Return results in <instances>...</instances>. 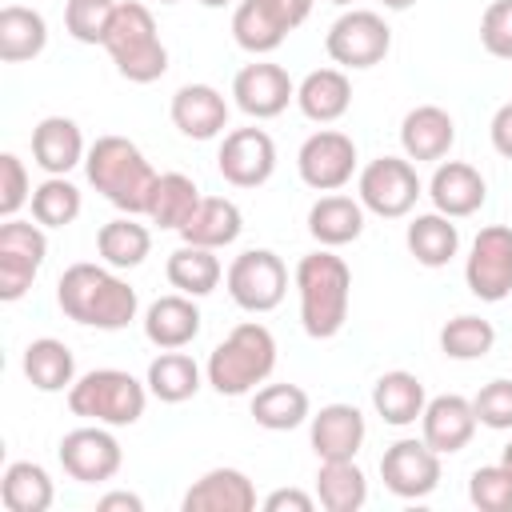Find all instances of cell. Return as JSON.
<instances>
[{
	"mask_svg": "<svg viewBox=\"0 0 512 512\" xmlns=\"http://www.w3.org/2000/svg\"><path fill=\"white\" fill-rule=\"evenodd\" d=\"M316 496L300 492V488H276L264 496V512H312Z\"/></svg>",
	"mask_w": 512,
	"mask_h": 512,
	"instance_id": "obj_47",
	"label": "cell"
},
{
	"mask_svg": "<svg viewBox=\"0 0 512 512\" xmlns=\"http://www.w3.org/2000/svg\"><path fill=\"white\" fill-rule=\"evenodd\" d=\"M168 116L180 128V136H188V140H216L228 128V100L212 84H184V88H176Z\"/></svg>",
	"mask_w": 512,
	"mask_h": 512,
	"instance_id": "obj_19",
	"label": "cell"
},
{
	"mask_svg": "<svg viewBox=\"0 0 512 512\" xmlns=\"http://www.w3.org/2000/svg\"><path fill=\"white\" fill-rule=\"evenodd\" d=\"M144 336H148L156 348H188V344L200 336V308H196V296L172 292V296L152 300L148 312H144Z\"/></svg>",
	"mask_w": 512,
	"mask_h": 512,
	"instance_id": "obj_24",
	"label": "cell"
},
{
	"mask_svg": "<svg viewBox=\"0 0 512 512\" xmlns=\"http://www.w3.org/2000/svg\"><path fill=\"white\" fill-rule=\"evenodd\" d=\"M380 4H384V8H392V12H404V8H412L416 0H380Z\"/></svg>",
	"mask_w": 512,
	"mask_h": 512,
	"instance_id": "obj_51",
	"label": "cell"
},
{
	"mask_svg": "<svg viewBox=\"0 0 512 512\" xmlns=\"http://www.w3.org/2000/svg\"><path fill=\"white\" fill-rule=\"evenodd\" d=\"M56 500V488H52V476L32 464V460H16L4 468V480H0V504L8 512H48Z\"/></svg>",
	"mask_w": 512,
	"mask_h": 512,
	"instance_id": "obj_35",
	"label": "cell"
},
{
	"mask_svg": "<svg viewBox=\"0 0 512 512\" xmlns=\"http://www.w3.org/2000/svg\"><path fill=\"white\" fill-rule=\"evenodd\" d=\"M316 500L328 512H356L368 500V480L356 468V460H320Z\"/></svg>",
	"mask_w": 512,
	"mask_h": 512,
	"instance_id": "obj_39",
	"label": "cell"
},
{
	"mask_svg": "<svg viewBox=\"0 0 512 512\" xmlns=\"http://www.w3.org/2000/svg\"><path fill=\"white\" fill-rule=\"evenodd\" d=\"M476 420L492 432H508L512 428V380H488L476 396H472Z\"/></svg>",
	"mask_w": 512,
	"mask_h": 512,
	"instance_id": "obj_44",
	"label": "cell"
},
{
	"mask_svg": "<svg viewBox=\"0 0 512 512\" xmlns=\"http://www.w3.org/2000/svg\"><path fill=\"white\" fill-rule=\"evenodd\" d=\"M144 384L160 404H184L200 392V364L180 348H160V356L148 364Z\"/></svg>",
	"mask_w": 512,
	"mask_h": 512,
	"instance_id": "obj_34",
	"label": "cell"
},
{
	"mask_svg": "<svg viewBox=\"0 0 512 512\" xmlns=\"http://www.w3.org/2000/svg\"><path fill=\"white\" fill-rule=\"evenodd\" d=\"M160 4H180V0H160Z\"/></svg>",
	"mask_w": 512,
	"mask_h": 512,
	"instance_id": "obj_55",
	"label": "cell"
},
{
	"mask_svg": "<svg viewBox=\"0 0 512 512\" xmlns=\"http://www.w3.org/2000/svg\"><path fill=\"white\" fill-rule=\"evenodd\" d=\"M56 304L68 320L84 324V328H104V332H120L136 320L140 312V296L128 280L116 276V268L108 264H68L64 276L56 280Z\"/></svg>",
	"mask_w": 512,
	"mask_h": 512,
	"instance_id": "obj_1",
	"label": "cell"
},
{
	"mask_svg": "<svg viewBox=\"0 0 512 512\" xmlns=\"http://www.w3.org/2000/svg\"><path fill=\"white\" fill-rule=\"evenodd\" d=\"M456 144V120L440 104H416L400 120V148L408 160H444L448 148Z\"/></svg>",
	"mask_w": 512,
	"mask_h": 512,
	"instance_id": "obj_22",
	"label": "cell"
},
{
	"mask_svg": "<svg viewBox=\"0 0 512 512\" xmlns=\"http://www.w3.org/2000/svg\"><path fill=\"white\" fill-rule=\"evenodd\" d=\"M28 204H32V220L44 228H68L84 208L80 188L68 176H48L44 184H36Z\"/></svg>",
	"mask_w": 512,
	"mask_h": 512,
	"instance_id": "obj_40",
	"label": "cell"
},
{
	"mask_svg": "<svg viewBox=\"0 0 512 512\" xmlns=\"http://www.w3.org/2000/svg\"><path fill=\"white\" fill-rule=\"evenodd\" d=\"M364 436L368 424L356 404H324L320 412L308 416V440L316 460H356Z\"/></svg>",
	"mask_w": 512,
	"mask_h": 512,
	"instance_id": "obj_17",
	"label": "cell"
},
{
	"mask_svg": "<svg viewBox=\"0 0 512 512\" xmlns=\"http://www.w3.org/2000/svg\"><path fill=\"white\" fill-rule=\"evenodd\" d=\"M240 228H244V216H240L236 200H228V196H200L196 212L180 228V240L216 252V248H228L240 236Z\"/></svg>",
	"mask_w": 512,
	"mask_h": 512,
	"instance_id": "obj_29",
	"label": "cell"
},
{
	"mask_svg": "<svg viewBox=\"0 0 512 512\" xmlns=\"http://www.w3.org/2000/svg\"><path fill=\"white\" fill-rule=\"evenodd\" d=\"M32 200V184H28V168L16 152L0 156V216L12 220L24 204Z\"/></svg>",
	"mask_w": 512,
	"mask_h": 512,
	"instance_id": "obj_45",
	"label": "cell"
},
{
	"mask_svg": "<svg viewBox=\"0 0 512 512\" xmlns=\"http://www.w3.org/2000/svg\"><path fill=\"white\" fill-rule=\"evenodd\" d=\"M480 44L488 56L512 60V0H496L480 16Z\"/></svg>",
	"mask_w": 512,
	"mask_h": 512,
	"instance_id": "obj_46",
	"label": "cell"
},
{
	"mask_svg": "<svg viewBox=\"0 0 512 512\" xmlns=\"http://www.w3.org/2000/svg\"><path fill=\"white\" fill-rule=\"evenodd\" d=\"M24 376L40 392H64L76 384V356L64 340L40 336L24 348Z\"/></svg>",
	"mask_w": 512,
	"mask_h": 512,
	"instance_id": "obj_31",
	"label": "cell"
},
{
	"mask_svg": "<svg viewBox=\"0 0 512 512\" xmlns=\"http://www.w3.org/2000/svg\"><path fill=\"white\" fill-rule=\"evenodd\" d=\"M224 284H228V296L236 308L260 316V312L280 308V300L288 292V268L272 248H248L228 264Z\"/></svg>",
	"mask_w": 512,
	"mask_h": 512,
	"instance_id": "obj_8",
	"label": "cell"
},
{
	"mask_svg": "<svg viewBox=\"0 0 512 512\" xmlns=\"http://www.w3.org/2000/svg\"><path fill=\"white\" fill-rule=\"evenodd\" d=\"M404 244L408 252L416 256V264L424 268H444L456 252H460V232L452 224V216L444 212H424V216H412L408 232H404Z\"/></svg>",
	"mask_w": 512,
	"mask_h": 512,
	"instance_id": "obj_33",
	"label": "cell"
},
{
	"mask_svg": "<svg viewBox=\"0 0 512 512\" xmlns=\"http://www.w3.org/2000/svg\"><path fill=\"white\" fill-rule=\"evenodd\" d=\"M204 8H224V4H232V0H200Z\"/></svg>",
	"mask_w": 512,
	"mask_h": 512,
	"instance_id": "obj_53",
	"label": "cell"
},
{
	"mask_svg": "<svg viewBox=\"0 0 512 512\" xmlns=\"http://www.w3.org/2000/svg\"><path fill=\"white\" fill-rule=\"evenodd\" d=\"M428 196H432L436 212H444L452 220H464V216L484 208L488 184H484L480 168H472L464 160H444V164H436V172L428 180Z\"/></svg>",
	"mask_w": 512,
	"mask_h": 512,
	"instance_id": "obj_20",
	"label": "cell"
},
{
	"mask_svg": "<svg viewBox=\"0 0 512 512\" xmlns=\"http://www.w3.org/2000/svg\"><path fill=\"white\" fill-rule=\"evenodd\" d=\"M312 416V400L300 384H264L252 392V420L268 432H292Z\"/></svg>",
	"mask_w": 512,
	"mask_h": 512,
	"instance_id": "obj_32",
	"label": "cell"
},
{
	"mask_svg": "<svg viewBox=\"0 0 512 512\" xmlns=\"http://www.w3.org/2000/svg\"><path fill=\"white\" fill-rule=\"evenodd\" d=\"M164 276H168V284H172L176 292H184V296H208V292L220 284L224 268H220V256H216L212 248L180 244V248L168 256Z\"/></svg>",
	"mask_w": 512,
	"mask_h": 512,
	"instance_id": "obj_36",
	"label": "cell"
},
{
	"mask_svg": "<svg viewBox=\"0 0 512 512\" xmlns=\"http://www.w3.org/2000/svg\"><path fill=\"white\" fill-rule=\"evenodd\" d=\"M420 176L416 164L408 156H376L360 168L356 180V200L364 204V212L380 216V220H400L416 208L420 200Z\"/></svg>",
	"mask_w": 512,
	"mask_h": 512,
	"instance_id": "obj_7",
	"label": "cell"
},
{
	"mask_svg": "<svg viewBox=\"0 0 512 512\" xmlns=\"http://www.w3.org/2000/svg\"><path fill=\"white\" fill-rule=\"evenodd\" d=\"M488 136H492V148H496L504 160H512V100L496 108V116H492V124H488Z\"/></svg>",
	"mask_w": 512,
	"mask_h": 512,
	"instance_id": "obj_48",
	"label": "cell"
},
{
	"mask_svg": "<svg viewBox=\"0 0 512 512\" xmlns=\"http://www.w3.org/2000/svg\"><path fill=\"white\" fill-rule=\"evenodd\" d=\"M500 464H504V468H512V440L504 444V452H500Z\"/></svg>",
	"mask_w": 512,
	"mask_h": 512,
	"instance_id": "obj_52",
	"label": "cell"
},
{
	"mask_svg": "<svg viewBox=\"0 0 512 512\" xmlns=\"http://www.w3.org/2000/svg\"><path fill=\"white\" fill-rule=\"evenodd\" d=\"M296 292H300V324H304V332L312 340H332L344 328L348 304H352V272H348V264L328 248L300 256Z\"/></svg>",
	"mask_w": 512,
	"mask_h": 512,
	"instance_id": "obj_3",
	"label": "cell"
},
{
	"mask_svg": "<svg viewBox=\"0 0 512 512\" xmlns=\"http://www.w3.org/2000/svg\"><path fill=\"white\" fill-rule=\"evenodd\" d=\"M96 252H100V260L108 268H136L152 252V232L136 216H116V220L100 224Z\"/></svg>",
	"mask_w": 512,
	"mask_h": 512,
	"instance_id": "obj_38",
	"label": "cell"
},
{
	"mask_svg": "<svg viewBox=\"0 0 512 512\" xmlns=\"http://www.w3.org/2000/svg\"><path fill=\"white\" fill-rule=\"evenodd\" d=\"M60 468L76 480V484H104L120 472L124 464V452H120V440L108 432V424H84V428H72L64 432L60 448Z\"/></svg>",
	"mask_w": 512,
	"mask_h": 512,
	"instance_id": "obj_12",
	"label": "cell"
},
{
	"mask_svg": "<svg viewBox=\"0 0 512 512\" xmlns=\"http://www.w3.org/2000/svg\"><path fill=\"white\" fill-rule=\"evenodd\" d=\"M48 256V236H44V224H32V220H4L0 224V300H20L40 264Z\"/></svg>",
	"mask_w": 512,
	"mask_h": 512,
	"instance_id": "obj_11",
	"label": "cell"
},
{
	"mask_svg": "<svg viewBox=\"0 0 512 512\" xmlns=\"http://www.w3.org/2000/svg\"><path fill=\"white\" fill-rule=\"evenodd\" d=\"M272 368H276V336L256 320H244L212 348L204 376L220 396H248L256 392V384L272 376Z\"/></svg>",
	"mask_w": 512,
	"mask_h": 512,
	"instance_id": "obj_4",
	"label": "cell"
},
{
	"mask_svg": "<svg viewBox=\"0 0 512 512\" xmlns=\"http://www.w3.org/2000/svg\"><path fill=\"white\" fill-rule=\"evenodd\" d=\"M476 408L468 396H456V392H444V396H432L424 404V416H420V436L428 440V448H436L440 456H452L460 448H468V440L476 436Z\"/></svg>",
	"mask_w": 512,
	"mask_h": 512,
	"instance_id": "obj_18",
	"label": "cell"
},
{
	"mask_svg": "<svg viewBox=\"0 0 512 512\" xmlns=\"http://www.w3.org/2000/svg\"><path fill=\"white\" fill-rule=\"evenodd\" d=\"M116 16V0H68L64 4V28L80 44H104Z\"/></svg>",
	"mask_w": 512,
	"mask_h": 512,
	"instance_id": "obj_42",
	"label": "cell"
},
{
	"mask_svg": "<svg viewBox=\"0 0 512 512\" xmlns=\"http://www.w3.org/2000/svg\"><path fill=\"white\" fill-rule=\"evenodd\" d=\"M196 204H200V188H196L192 176H184V172H160V180L152 188V200H148V220L156 228L180 232L188 224V216L196 212Z\"/></svg>",
	"mask_w": 512,
	"mask_h": 512,
	"instance_id": "obj_37",
	"label": "cell"
},
{
	"mask_svg": "<svg viewBox=\"0 0 512 512\" xmlns=\"http://www.w3.org/2000/svg\"><path fill=\"white\" fill-rule=\"evenodd\" d=\"M308 232L320 248H340V244H352L360 240L364 232V204L352 200V196H340V192H328L320 196L312 208H308Z\"/></svg>",
	"mask_w": 512,
	"mask_h": 512,
	"instance_id": "obj_27",
	"label": "cell"
},
{
	"mask_svg": "<svg viewBox=\"0 0 512 512\" xmlns=\"http://www.w3.org/2000/svg\"><path fill=\"white\" fill-rule=\"evenodd\" d=\"M232 96H236V108L244 116L272 120V116H280L296 100V84H292V76L280 64L256 60V64H244L232 76Z\"/></svg>",
	"mask_w": 512,
	"mask_h": 512,
	"instance_id": "obj_16",
	"label": "cell"
},
{
	"mask_svg": "<svg viewBox=\"0 0 512 512\" xmlns=\"http://www.w3.org/2000/svg\"><path fill=\"white\" fill-rule=\"evenodd\" d=\"M332 4H340V8H348V4H352V0H332Z\"/></svg>",
	"mask_w": 512,
	"mask_h": 512,
	"instance_id": "obj_54",
	"label": "cell"
},
{
	"mask_svg": "<svg viewBox=\"0 0 512 512\" xmlns=\"http://www.w3.org/2000/svg\"><path fill=\"white\" fill-rule=\"evenodd\" d=\"M216 168L232 188H260L276 172V144L264 128H232L220 140Z\"/></svg>",
	"mask_w": 512,
	"mask_h": 512,
	"instance_id": "obj_15",
	"label": "cell"
},
{
	"mask_svg": "<svg viewBox=\"0 0 512 512\" xmlns=\"http://www.w3.org/2000/svg\"><path fill=\"white\" fill-rule=\"evenodd\" d=\"M296 172L312 192H340L356 172V144L336 128L312 132L296 152Z\"/></svg>",
	"mask_w": 512,
	"mask_h": 512,
	"instance_id": "obj_14",
	"label": "cell"
},
{
	"mask_svg": "<svg viewBox=\"0 0 512 512\" xmlns=\"http://www.w3.org/2000/svg\"><path fill=\"white\" fill-rule=\"evenodd\" d=\"M88 148L80 136V124L68 116H44L32 128V160L48 176H68L76 164H84Z\"/></svg>",
	"mask_w": 512,
	"mask_h": 512,
	"instance_id": "obj_23",
	"label": "cell"
},
{
	"mask_svg": "<svg viewBox=\"0 0 512 512\" xmlns=\"http://www.w3.org/2000/svg\"><path fill=\"white\" fill-rule=\"evenodd\" d=\"M392 48V28L372 8H348L332 20L324 36V52L340 68H376Z\"/></svg>",
	"mask_w": 512,
	"mask_h": 512,
	"instance_id": "obj_9",
	"label": "cell"
},
{
	"mask_svg": "<svg viewBox=\"0 0 512 512\" xmlns=\"http://www.w3.org/2000/svg\"><path fill=\"white\" fill-rule=\"evenodd\" d=\"M116 72L132 84H152L168 72V48L156 32V20L152 12L140 4V0H120L116 4V16H112V28L100 44Z\"/></svg>",
	"mask_w": 512,
	"mask_h": 512,
	"instance_id": "obj_5",
	"label": "cell"
},
{
	"mask_svg": "<svg viewBox=\"0 0 512 512\" xmlns=\"http://www.w3.org/2000/svg\"><path fill=\"white\" fill-rule=\"evenodd\" d=\"M468 500L480 512H512V468L484 464L468 476Z\"/></svg>",
	"mask_w": 512,
	"mask_h": 512,
	"instance_id": "obj_43",
	"label": "cell"
},
{
	"mask_svg": "<svg viewBox=\"0 0 512 512\" xmlns=\"http://www.w3.org/2000/svg\"><path fill=\"white\" fill-rule=\"evenodd\" d=\"M68 408H72V416H84L92 424L124 428L144 416L148 384H140L124 368H92V372L76 376V384L68 388Z\"/></svg>",
	"mask_w": 512,
	"mask_h": 512,
	"instance_id": "obj_6",
	"label": "cell"
},
{
	"mask_svg": "<svg viewBox=\"0 0 512 512\" xmlns=\"http://www.w3.org/2000/svg\"><path fill=\"white\" fill-rule=\"evenodd\" d=\"M100 512H144V500L136 492H104L96 500Z\"/></svg>",
	"mask_w": 512,
	"mask_h": 512,
	"instance_id": "obj_49",
	"label": "cell"
},
{
	"mask_svg": "<svg viewBox=\"0 0 512 512\" xmlns=\"http://www.w3.org/2000/svg\"><path fill=\"white\" fill-rule=\"evenodd\" d=\"M492 344H496V328L484 316H472V312L452 316L440 328V352L448 360H480V356L492 352Z\"/></svg>",
	"mask_w": 512,
	"mask_h": 512,
	"instance_id": "obj_41",
	"label": "cell"
},
{
	"mask_svg": "<svg viewBox=\"0 0 512 512\" xmlns=\"http://www.w3.org/2000/svg\"><path fill=\"white\" fill-rule=\"evenodd\" d=\"M296 108L312 124H332L352 108V80L344 68H316L296 84Z\"/></svg>",
	"mask_w": 512,
	"mask_h": 512,
	"instance_id": "obj_25",
	"label": "cell"
},
{
	"mask_svg": "<svg viewBox=\"0 0 512 512\" xmlns=\"http://www.w3.org/2000/svg\"><path fill=\"white\" fill-rule=\"evenodd\" d=\"M424 404H428V396H424L420 376H412V372H404V368H392V372H384V376L372 384V408H376V416H380L384 424H392V428L416 424V420L424 416Z\"/></svg>",
	"mask_w": 512,
	"mask_h": 512,
	"instance_id": "obj_28",
	"label": "cell"
},
{
	"mask_svg": "<svg viewBox=\"0 0 512 512\" xmlns=\"http://www.w3.org/2000/svg\"><path fill=\"white\" fill-rule=\"evenodd\" d=\"M184 512H252L256 488L240 468H208L180 500Z\"/></svg>",
	"mask_w": 512,
	"mask_h": 512,
	"instance_id": "obj_21",
	"label": "cell"
},
{
	"mask_svg": "<svg viewBox=\"0 0 512 512\" xmlns=\"http://www.w3.org/2000/svg\"><path fill=\"white\" fill-rule=\"evenodd\" d=\"M464 284L484 304H500L512 292V228L508 224H488L476 232L464 260Z\"/></svg>",
	"mask_w": 512,
	"mask_h": 512,
	"instance_id": "obj_10",
	"label": "cell"
},
{
	"mask_svg": "<svg viewBox=\"0 0 512 512\" xmlns=\"http://www.w3.org/2000/svg\"><path fill=\"white\" fill-rule=\"evenodd\" d=\"M288 32H292V24L284 20V12L272 0H240L232 12V36L252 56L276 52Z\"/></svg>",
	"mask_w": 512,
	"mask_h": 512,
	"instance_id": "obj_26",
	"label": "cell"
},
{
	"mask_svg": "<svg viewBox=\"0 0 512 512\" xmlns=\"http://www.w3.org/2000/svg\"><path fill=\"white\" fill-rule=\"evenodd\" d=\"M280 12H284V20L292 24V28H300L304 20H308V12H312V0H272Z\"/></svg>",
	"mask_w": 512,
	"mask_h": 512,
	"instance_id": "obj_50",
	"label": "cell"
},
{
	"mask_svg": "<svg viewBox=\"0 0 512 512\" xmlns=\"http://www.w3.org/2000/svg\"><path fill=\"white\" fill-rule=\"evenodd\" d=\"M380 480L392 496L400 500H420L428 492H436L440 484V452L428 448V440L420 436H404L396 444L384 448L380 456Z\"/></svg>",
	"mask_w": 512,
	"mask_h": 512,
	"instance_id": "obj_13",
	"label": "cell"
},
{
	"mask_svg": "<svg viewBox=\"0 0 512 512\" xmlns=\"http://www.w3.org/2000/svg\"><path fill=\"white\" fill-rule=\"evenodd\" d=\"M48 44V24L36 8L24 4H4L0 8V60L4 64H24L36 60Z\"/></svg>",
	"mask_w": 512,
	"mask_h": 512,
	"instance_id": "obj_30",
	"label": "cell"
},
{
	"mask_svg": "<svg viewBox=\"0 0 512 512\" xmlns=\"http://www.w3.org/2000/svg\"><path fill=\"white\" fill-rule=\"evenodd\" d=\"M88 184L124 216H148L152 188L160 172L148 164V156L128 136H96V144L84 156Z\"/></svg>",
	"mask_w": 512,
	"mask_h": 512,
	"instance_id": "obj_2",
	"label": "cell"
}]
</instances>
